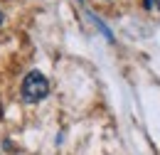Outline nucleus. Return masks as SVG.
Masks as SVG:
<instances>
[{"label": "nucleus", "instance_id": "obj_2", "mask_svg": "<svg viewBox=\"0 0 160 155\" xmlns=\"http://www.w3.org/2000/svg\"><path fill=\"white\" fill-rule=\"evenodd\" d=\"M145 8H158L160 10V0H145Z\"/></svg>", "mask_w": 160, "mask_h": 155}, {"label": "nucleus", "instance_id": "obj_1", "mask_svg": "<svg viewBox=\"0 0 160 155\" xmlns=\"http://www.w3.org/2000/svg\"><path fill=\"white\" fill-rule=\"evenodd\" d=\"M47 94H49V81H47V77L40 74V72H30L25 77V81H22V98L30 101V103H37Z\"/></svg>", "mask_w": 160, "mask_h": 155}, {"label": "nucleus", "instance_id": "obj_3", "mask_svg": "<svg viewBox=\"0 0 160 155\" xmlns=\"http://www.w3.org/2000/svg\"><path fill=\"white\" fill-rule=\"evenodd\" d=\"M0 25H2V10H0Z\"/></svg>", "mask_w": 160, "mask_h": 155}]
</instances>
